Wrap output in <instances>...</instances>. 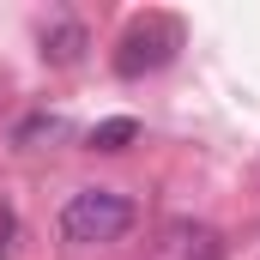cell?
Instances as JSON below:
<instances>
[{"instance_id": "1", "label": "cell", "mask_w": 260, "mask_h": 260, "mask_svg": "<svg viewBox=\"0 0 260 260\" xmlns=\"http://www.w3.org/2000/svg\"><path fill=\"white\" fill-rule=\"evenodd\" d=\"M133 200L121 188H79L61 206V242L67 248H109L133 230Z\"/></svg>"}, {"instance_id": "2", "label": "cell", "mask_w": 260, "mask_h": 260, "mask_svg": "<svg viewBox=\"0 0 260 260\" xmlns=\"http://www.w3.org/2000/svg\"><path fill=\"white\" fill-rule=\"evenodd\" d=\"M176 49H182V24H176V18H164V12H151V18H139L127 37H121L115 73H121V79L157 73V67H170V61H176Z\"/></svg>"}, {"instance_id": "3", "label": "cell", "mask_w": 260, "mask_h": 260, "mask_svg": "<svg viewBox=\"0 0 260 260\" xmlns=\"http://www.w3.org/2000/svg\"><path fill=\"white\" fill-rule=\"evenodd\" d=\"M151 260H218V236L206 224H170Z\"/></svg>"}, {"instance_id": "4", "label": "cell", "mask_w": 260, "mask_h": 260, "mask_svg": "<svg viewBox=\"0 0 260 260\" xmlns=\"http://www.w3.org/2000/svg\"><path fill=\"white\" fill-rule=\"evenodd\" d=\"M79 49H85V30H79L73 18H55V24L43 30V61L73 67V61H79Z\"/></svg>"}, {"instance_id": "5", "label": "cell", "mask_w": 260, "mask_h": 260, "mask_svg": "<svg viewBox=\"0 0 260 260\" xmlns=\"http://www.w3.org/2000/svg\"><path fill=\"white\" fill-rule=\"evenodd\" d=\"M133 139H139V121L115 115V121H97V127H91V151H127Z\"/></svg>"}, {"instance_id": "6", "label": "cell", "mask_w": 260, "mask_h": 260, "mask_svg": "<svg viewBox=\"0 0 260 260\" xmlns=\"http://www.w3.org/2000/svg\"><path fill=\"white\" fill-rule=\"evenodd\" d=\"M6 236H12V218H6V212H0V254H6V248H12V242H6Z\"/></svg>"}]
</instances>
